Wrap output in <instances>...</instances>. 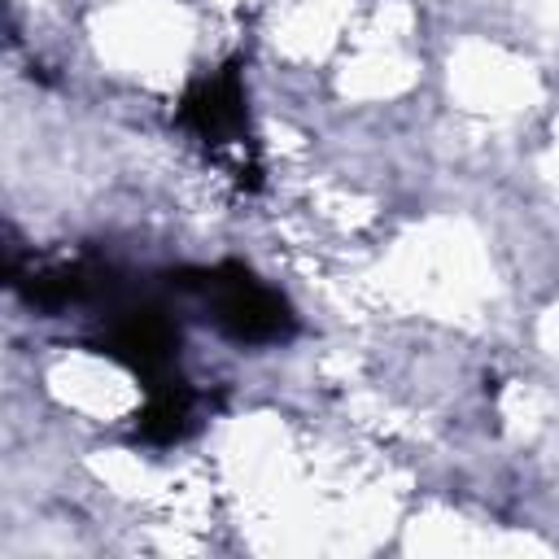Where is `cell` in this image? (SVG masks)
Masks as SVG:
<instances>
[{"label":"cell","instance_id":"obj_1","mask_svg":"<svg viewBox=\"0 0 559 559\" xmlns=\"http://www.w3.org/2000/svg\"><path fill=\"white\" fill-rule=\"evenodd\" d=\"M201 293H205L218 328L236 341H280L293 328L288 306L240 266H227V271H214V275L205 271Z\"/></svg>","mask_w":559,"mask_h":559},{"label":"cell","instance_id":"obj_2","mask_svg":"<svg viewBox=\"0 0 559 559\" xmlns=\"http://www.w3.org/2000/svg\"><path fill=\"white\" fill-rule=\"evenodd\" d=\"M188 122L210 140V144H231L245 127V100H240V83L231 74H218L210 83H201L188 96Z\"/></svg>","mask_w":559,"mask_h":559}]
</instances>
